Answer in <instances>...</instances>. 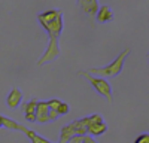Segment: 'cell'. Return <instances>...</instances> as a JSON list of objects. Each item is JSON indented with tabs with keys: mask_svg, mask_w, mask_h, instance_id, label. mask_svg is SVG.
<instances>
[{
	"mask_svg": "<svg viewBox=\"0 0 149 143\" xmlns=\"http://www.w3.org/2000/svg\"><path fill=\"white\" fill-rule=\"evenodd\" d=\"M40 26L48 31L49 36H57L60 37L61 31H63V12L60 9H51L42 12L37 17Z\"/></svg>",
	"mask_w": 149,
	"mask_h": 143,
	"instance_id": "1",
	"label": "cell"
},
{
	"mask_svg": "<svg viewBox=\"0 0 149 143\" xmlns=\"http://www.w3.org/2000/svg\"><path fill=\"white\" fill-rule=\"evenodd\" d=\"M82 140H84V136H73L69 140V143H82Z\"/></svg>",
	"mask_w": 149,
	"mask_h": 143,
	"instance_id": "17",
	"label": "cell"
},
{
	"mask_svg": "<svg viewBox=\"0 0 149 143\" xmlns=\"http://www.w3.org/2000/svg\"><path fill=\"white\" fill-rule=\"evenodd\" d=\"M36 106H37V100H30L29 103L24 104L22 110H24V116L29 122H36Z\"/></svg>",
	"mask_w": 149,
	"mask_h": 143,
	"instance_id": "10",
	"label": "cell"
},
{
	"mask_svg": "<svg viewBox=\"0 0 149 143\" xmlns=\"http://www.w3.org/2000/svg\"><path fill=\"white\" fill-rule=\"evenodd\" d=\"M79 75H81L82 78H85V79H88L90 83L95 88V91L100 94V95H103V97H104L109 103H112V100H113V99H112V87H110V83H109L106 79L98 78V76H94V75L88 73L86 70L79 72Z\"/></svg>",
	"mask_w": 149,
	"mask_h": 143,
	"instance_id": "3",
	"label": "cell"
},
{
	"mask_svg": "<svg viewBox=\"0 0 149 143\" xmlns=\"http://www.w3.org/2000/svg\"><path fill=\"white\" fill-rule=\"evenodd\" d=\"M86 122H88V116L73 121L72 125H73V130H74V134L76 136H86L88 134V131H86Z\"/></svg>",
	"mask_w": 149,
	"mask_h": 143,
	"instance_id": "12",
	"label": "cell"
},
{
	"mask_svg": "<svg viewBox=\"0 0 149 143\" xmlns=\"http://www.w3.org/2000/svg\"><path fill=\"white\" fill-rule=\"evenodd\" d=\"M82 143H97L91 136H88V134H86V136H84V140H82Z\"/></svg>",
	"mask_w": 149,
	"mask_h": 143,
	"instance_id": "19",
	"label": "cell"
},
{
	"mask_svg": "<svg viewBox=\"0 0 149 143\" xmlns=\"http://www.w3.org/2000/svg\"><path fill=\"white\" fill-rule=\"evenodd\" d=\"M21 101H22V92L18 88H14L6 97V104H8V107H10V109H17V107L21 104Z\"/></svg>",
	"mask_w": 149,
	"mask_h": 143,
	"instance_id": "8",
	"label": "cell"
},
{
	"mask_svg": "<svg viewBox=\"0 0 149 143\" xmlns=\"http://www.w3.org/2000/svg\"><path fill=\"white\" fill-rule=\"evenodd\" d=\"M2 124H3V127H6L8 130H12V131H15V130H18V122H15L14 119H10V118H8V116H2Z\"/></svg>",
	"mask_w": 149,
	"mask_h": 143,
	"instance_id": "13",
	"label": "cell"
},
{
	"mask_svg": "<svg viewBox=\"0 0 149 143\" xmlns=\"http://www.w3.org/2000/svg\"><path fill=\"white\" fill-rule=\"evenodd\" d=\"M18 130L19 131H22L24 134H26L30 140H31V143H52V142H49V140H46V139H43L42 136H39V134H36L34 131H30L27 127H24V125H18Z\"/></svg>",
	"mask_w": 149,
	"mask_h": 143,
	"instance_id": "11",
	"label": "cell"
},
{
	"mask_svg": "<svg viewBox=\"0 0 149 143\" xmlns=\"http://www.w3.org/2000/svg\"><path fill=\"white\" fill-rule=\"evenodd\" d=\"M69 112H70V109H69V104H67V103H63V101H61L60 107L57 109V113H58V115H67Z\"/></svg>",
	"mask_w": 149,
	"mask_h": 143,
	"instance_id": "14",
	"label": "cell"
},
{
	"mask_svg": "<svg viewBox=\"0 0 149 143\" xmlns=\"http://www.w3.org/2000/svg\"><path fill=\"white\" fill-rule=\"evenodd\" d=\"M97 21L100 22V24H106V22H110L112 19H113V12H112V9L104 5L102 8H98V12H97V15H95Z\"/></svg>",
	"mask_w": 149,
	"mask_h": 143,
	"instance_id": "9",
	"label": "cell"
},
{
	"mask_svg": "<svg viewBox=\"0 0 149 143\" xmlns=\"http://www.w3.org/2000/svg\"><path fill=\"white\" fill-rule=\"evenodd\" d=\"M58 116H60V115L57 113V110H51V109H49V119H51V122H52V121H57Z\"/></svg>",
	"mask_w": 149,
	"mask_h": 143,
	"instance_id": "18",
	"label": "cell"
},
{
	"mask_svg": "<svg viewBox=\"0 0 149 143\" xmlns=\"http://www.w3.org/2000/svg\"><path fill=\"white\" fill-rule=\"evenodd\" d=\"M46 103H48V106H49V109H51V110H57L58 107H60V104H61V101L57 100V99L49 100V101H46Z\"/></svg>",
	"mask_w": 149,
	"mask_h": 143,
	"instance_id": "15",
	"label": "cell"
},
{
	"mask_svg": "<svg viewBox=\"0 0 149 143\" xmlns=\"http://www.w3.org/2000/svg\"><path fill=\"white\" fill-rule=\"evenodd\" d=\"M131 52V49L130 48H125L113 61H112L110 64H107L106 67H94V69H90L88 72L91 75H94V76H98V78H116L121 72H122V69H124V61H125V58L128 57V54Z\"/></svg>",
	"mask_w": 149,
	"mask_h": 143,
	"instance_id": "2",
	"label": "cell"
},
{
	"mask_svg": "<svg viewBox=\"0 0 149 143\" xmlns=\"http://www.w3.org/2000/svg\"><path fill=\"white\" fill-rule=\"evenodd\" d=\"M134 143H149V134H140L134 140Z\"/></svg>",
	"mask_w": 149,
	"mask_h": 143,
	"instance_id": "16",
	"label": "cell"
},
{
	"mask_svg": "<svg viewBox=\"0 0 149 143\" xmlns=\"http://www.w3.org/2000/svg\"><path fill=\"white\" fill-rule=\"evenodd\" d=\"M78 5L81 8V10L84 14L90 15V17H95L98 12V0H78Z\"/></svg>",
	"mask_w": 149,
	"mask_h": 143,
	"instance_id": "7",
	"label": "cell"
},
{
	"mask_svg": "<svg viewBox=\"0 0 149 143\" xmlns=\"http://www.w3.org/2000/svg\"><path fill=\"white\" fill-rule=\"evenodd\" d=\"M60 55V45H58V37L57 36H49V42L45 54L40 57V60L37 61V66H45L48 63H52L58 58Z\"/></svg>",
	"mask_w": 149,
	"mask_h": 143,
	"instance_id": "4",
	"label": "cell"
},
{
	"mask_svg": "<svg viewBox=\"0 0 149 143\" xmlns=\"http://www.w3.org/2000/svg\"><path fill=\"white\" fill-rule=\"evenodd\" d=\"M86 131H88V136H102L107 131V124L100 113H93L91 116H88Z\"/></svg>",
	"mask_w": 149,
	"mask_h": 143,
	"instance_id": "5",
	"label": "cell"
},
{
	"mask_svg": "<svg viewBox=\"0 0 149 143\" xmlns=\"http://www.w3.org/2000/svg\"><path fill=\"white\" fill-rule=\"evenodd\" d=\"M36 122H39V124L51 122V119H49V106H48L46 101H37V106H36Z\"/></svg>",
	"mask_w": 149,
	"mask_h": 143,
	"instance_id": "6",
	"label": "cell"
},
{
	"mask_svg": "<svg viewBox=\"0 0 149 143\" xmlns=\"http://www.w3.org/2000/svg\"><path fill=\"white\" fill-rule=\"evenodd\" d=\"M3 127V124H2V115H0V128Z\"/></svg>",
	"mask_w": 149,
	"mask_h": 143,
	"instance_id": "20",
	"label": "cell"
}]
</instances>
